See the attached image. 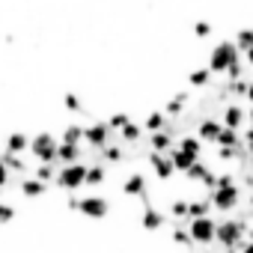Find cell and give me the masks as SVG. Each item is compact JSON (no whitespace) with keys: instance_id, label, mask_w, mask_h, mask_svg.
Masks as SVG:
<instances>
[{"instance_id":"obj_18","label":"cell","mask_w":253,"mask_h":253,"mask_svg":"<svg viewBox=\"0 0 253 253\" xmlns=\"http://www.w3.org/2000/svg\"><path fill=\"white\" fill-rule=\"evenodd\" d=\"M81 158H84L81 143H60L57 146V164H75Z\"/></svg>"},{"instance_id":"obj_25","label":"cell","mask_w":253,"mask_h":253,"mask_svg":"<svg viewBox=\"0 0 253 253\" xmlns=\"http://www.w3.org/2000/svg\"><path fill=\"white\" fill-rule=\"evenodd\" d=\"M104 179H107V167L98 161V164H86V185L84 188H98V185H104Z\"/></svg>"},{"instance_id":"obj_12","label":"cell","mask_w":253,"mask_h":253,"mask_svg":"<svg viewBox=\"0 0 253 253\" xmlns=\"http://www.w3.org/2000/svg\"><path fill=\"white\" fill-rule=\"evenodd\" d=\"M244 122H247V110H244L241 104H229V107L223 110V119H220V125H223V128L244 131Z\"/></svg>"},{"instance_id":"obj_2","label":"cell","mask_w":253,"mask_h":253,"mask_svg":"<svg viewBox=\"0 0 253 253\" xmlns=\"http://www.w3.org/2000/svg\"><path fill=\"white\" fill-rule=\"evenodd\" d=\"M54 185L66 194L72 191H81L86 185V161H75V164H60L57 167V176H54Z\"/></svg>"},{"instance_id":"obj_3","label":"cell","mask_w":253,"mask_h":253,"mask_svg":"<svg viewBox=\"0 0 253 253\" xmlns=\"http://www.w3.org/2000/svg\"><path fill=\"white\" fill-rule=\"evenodd\" d=\"M238 60H241V51L235 48V42H217V48H211V54H209V72L226 75V69Z\"/></svg>"},{"instance_id":"obj_11","label":"cell","mask_w":253,"mask_h":253,"mask_svg":"<svg viewBox=\"0 0 253 253\" xmlns=\"http://www.w3.org/2000/svg\"><path fill=\"white\" fill-rule=\"evenodd\" d=\"M220 128H223V125H220L217 116H203V119H197V131H194V134H197L203 143H214L217 134H220Z\"/></svg>"},{"instance_id":"obj_45","label":"cell","mask_w":253,"mask_h":253,"mask_svg":"<svg viewBox=\"0 0 253 253\" xmlns=\"http://www.w3.org/2000/svg\"><path fill=\"white\" fill-rule=\"evenodd\" d=\"M226 253H238V250H226Z\"/></svg>"},{"instance_id":"obj_21","label":"cell","mask_w":253,"mask_h":253,"mask_svg":"<svg viewBox=\"0 0 253 253\" xmlns=\"http://www.w3.org/2000/svg\"><path fill=\"white\" fill-rule=\"evenodd\" d=\"M140 125H143L146 134H155V131H164L167 128V116H164V110H152V113H146V119Z\"/></svg>"},{"instance_id":"obj_1","label":"cell","mask_w":253,"mask_h":253,"mask_svg":"<svg viewBox=\"0 0 253 253\" xmlns=\"http://www.w3.org/2000/svg\"><path fill=\"white\" fill-rule=\"evenodd\" d=\"M247 229H250V220L247 217H223V220H217L214 241L223 250H238V244L247 238Z\"/></svg>"},{"instance_id":"obj_30","label":"cell","mask_w":253,"mask_h":253,"mask_svg":"<svg viewBox=\"0 0 253 253\" xmlns=\"http://www.w3.org/2000/svg\"><path fill=\"white\" fill-rule=\"evenodd\" d=\"M235 48H238L241 54L253 48V27H241V30L235 33Z\"/></svg>"},{"instance_id":"obj_23","label":"cell","mask_w":253,"mask_h":253,"mask_svg":"<svg viewBox=\"0 0 253 253\" xmlns=\"http://www.w3.org/2000/svg\"><path fill=\"white\" fill-rule=\"evenodd\" d=\"M203 214H211V200H209V194L188 200V220H191V217H203Z\"/></svg>"},{"instance_id":"obj_17","label":"cell","mask_w":253,"mask_h":253,"mask_svg":"<svg viewBox=\"0 0 253 253\" xmlns=\"http://www.w3.org/2000/svg\"><path fill=\"white\" fill-rule=\"evenodd\" d=\"M173 143H176V137L164 128V131H155V134H149V152H170L173 149Z\"/></svg>"},{"instance_id":"obj_34","label":"cell","mask_w":253,"mask_h":253,"mask_svg":"<svg viewBox=\"0 0 253 253\" xmlns=\"http://www.w3.org/2000/svg\"><path fill=\"white\" fill-rule=\"evenodd\" d=\"M170 241L179 244V247H188V244H191V235H188L185 226H173V229H170Z\"/></svg>"},{"instance_id":"obj_16","label":"cell","mask_w":253,"mask_h":253,"mask_svg":"<svg viewBox=\"0 0 253 253\" xmlns=\"http://www.w3.org/2000/svg\"><path fill=\"white\" fill-rule=\"evenodd\" d=\"M167 155H170V161H173V170H176V173H188V170L194 167V161H200V158H194V155L182 152L176 143H173V149H170Z\"/></svg>"},{"instance_id":"obj_32","label":"cell","mask_w":253,"mask_h":253,"mask_svg":"<svg viewBox=\"0 0 253 253\" xmlns=\"http://www.w3.org/2000/svg\"><path fill=\"white\" fill-rule=\"evenodd\" d=\"M128 122H131V116L122 110V113H113V116L107 119V128H110V131L116 134V131H122V128H125V125H128Z\"/></svg>"},{"instance_id":"obj_31","label":"cell","mask_w":253,"mask_h":253,"mask_svg":"<svg viewBox=\"0 0 253 253\" xmlns=\"http://www.w3.org/2000/svg\"><path fill=\"white\" fill-rule=\"evenodd\" d=\"M167 214L173 220H188V200H173L170 209H167Z\"/></svg>"},{"instance_id":"obj_24","label":"cell","mask_w":253,"mask_h":253,"mask_svg":"<svg viewBox=\"0 0 253 253\" xmlns=\"http://www.w3.org/2000/svg\"><path fill=\"white\" fill-rule=\"evenodd\" d=\"M119 134V140H122V146H134V143H140V137H143V125H137V122H128L122 131H116Z\"/></svg>"},{"instance_id":"obj_5","label":"cell","mask_w":253,"mask_h":253,"mask_svg":"<svg viewBox=\"0 0 253 253\" xmlns=\"http://www.w3.org/2000/svg\"><path fill=\"white\" fill-rule=\"evenodd\" d=\"M209 200H211V209L217 211H235L241 206V185L232 182V185H220V188H211L206 191Z\"/></svg>"},{"instance_id":"obj_41","label":"cell","mask_w":253,"mask_h":253,"mask_svg":"<svg viewBox=\"0 0 253 253\" xmlns=\"http://www.w3.org/2000/svg\"><path fill=\"white\" fill-rule=\"evenodd\" d=\"M244 98H247V101L253 104V78H250V86H247V95H244Z\"/></svg>"},{"instance_id":"obj_15","label":"cell","mask_w":253,"mask_h":253,"mask_svg":"<svg viewBox=\"0 0 253 253\" xmlns=\"http://www.w3.org/2000/svg\"><path fill=\"white\" fill-rule=\"evenodd\" d=\"M140 223H143V229L155 232V229H161V226L167 223V214H164L161 209H155V206H146V209H143V217H140Z\"/></svg>"},{"instance_id":"obj_35","label":"cell","mask_w":253,"mask_h":253,"mask_svg":"<svg viewBox=\"0 0 253 253\" xmlns=\"http://www.w3.org/2000/svg\"><path fill=\"white\" fill-rule=\"evenodd\" d=\"M191 30H194V36H197V39H206V36L211 33V24H209V21H194V27H191Z\"/></svg>"},{"instance_id":"obj_4","label":"cell","mask_w":253,"mask_h":253,"mask_svg":"<svg viewBox=\"0 0 253 253\" xmlns=\"http://www.w3.org/2000/svg\"><path fill=\"white\" fill-rule=\"evenodd\" d=\"M69 209L84 214V217H92V220H101L107 211H110V203L98 194H89V197H69Z\"/></svg>"},{"instance_id":"obj_19","label":"cell","mask_w":253,"mask_h":253,"mask_svg":"<svg viewBox=\"0 0 253 253\" xmlns=\"http://www.w3.org/2000/svg\"><path fill=\"white\" fill-rule=\"evenodd\" d=\"M3 149H6V152H12V155H27V149H30V137H27V134H21V131H15V134H9V137H6Z\"/></svg>"},{"instance_id":"obj_8","label":"cell","mask_w":253,"mask_h":253,"mask_svg":"<svg viewBox=\"0 0 253 253\" xmlns=\"http://www.w3.org/2000/svg\"><path fill=\"white\" fill-rule=\"evenodd\" d=\"M113 137V131L107 128V122H89V125H84V143H89V149H101V146H107V143H113L110 140Z\"/></svg>"},{"instance_id":"obj_36","label":"cell","mask_w":253,"mask_h":253,"mask_svg":"<svg viewBox=\"0 0 253 253\" xmlns=\"http://www.w3.org/2000/svg\"><path fill=\"white\" fill-rule=\"evenodd\" d=\"M63 104H66V110H72V113H81V110H84V104H81V98H78L75 92H69Z\"/></svg>"},{"instance_id":"obj_6","label":"cell","mask_w":253,"mask_h":253,"mask_svg":"<svg viewBox=\"0 0 253 253\" xmlns=\"http://www.w3.org/2000/svg\"><path fill=\"white\" fill-rule=\"evenodd\" d=\"M57 146H60V140L51 134V131H42V134H36V137H30V155L39 161V164H57Z\"/></svg>"},{"instance_id":"obj_22","label":"cell","mask_w":253,"mask_h":253,"mask_svg":"<svg viewBox=\"0 0 253 253\" xmlns=\"http://www.w3.org/2000/svg\"><path fill=\"white\" fill-rule=\"evenodd\" d=\"M176 146H179L182 152L194 155V158H200V155H203V140H200L197 134H182V137H176Z\"/></svg>"},{"instance_id":"obj_33","label":"cell","mask_w":253,"mask_h":253,"mask_svg":"<svg viewBox=\"0 0 253 253\" xmlns=\"http://www.w3.org/2000/svg\"><path fill=\"white\" fill-rule=\"evenodd\" d=\"M33 176H36L39 182H45V185H48V182H54V176H57V164H39Z\"/></svg>"},{"instance_id":"obj_29","label":"cell","mask_w":253,"mask_h":253,"mask_svg":"<svg viewBox=\"0 0 253 253\" xmlns=\"http://www.w3.org/2000/svg\"><path fill=\"white\" fill-rule=\"evenodd\" d=\"M211 78H214V75L209 72V66H203V69H194V72L188 75V84H191V86H209Z\"/></svg>"},{"instance_id":"obj_37","label":"cell","mask_w":253,"mask_h":253,"mask_svg":"<svg viewBox=\"0 0 253 253\" xmlns=\"http://www.w3.org/2000/svg\"><path fill=\"white\" fill-rule=\"evenodd\" d=\"M15 217V209L9 206V203H0V226H3V223H9Z\"/></svg>"},{"instance_id":"obj_28","label":"cell","mask_w":253,"mask_h":253,"mask_svg":"<svg viewBox=\"0 0 253 253\" xmlns=\"http://www.w3.org/2000/svg\"><path fill=\"white\" fill-rule=\"evenodd\" d=\"M81 140H84V125L69 122L66 128H63V140H60V143H81Z\"/></svg>"},{"instance_id":"obj_10","label":"cell","mask_w":253,"mask_h":253,"mask_svg":"<svg viewBox=\"0 0 253 253\" xmlns=\"http://www.w3.org/2000/svg\"><path fill=\"white\" fill-rule=\"evenodd\" d=\"M146 158H149V167H152V173H155L161 182H167V179H173V176H176V170H173V161H170V155H167V152H149Z\"/></svg>"},{"instance_id":"obj_39","label":"cell","mask_w":253,"mask_h":253,"mask_svg":"<svg viewBox=\"0 0 253 253\" xmlns=\"http://www.w3.org/2000/svg\"><path fill=\"white\" fill-rule=\"evenodd\" d=\"M238 253H253V238H244V241L238 244Z\"/></svg>"},{"instance_id":"obj_7","label":"cell","mask_w":253,"mask_h":253,"mask_svg":"<svg viewBox=\"0 0 253 253\" xmlns=\"http://www.w3.org/2000/svg\"><path fill=\"white\" fill-rule=\"evenodd\" d=\"M185 229H188V235H191V244H214V229H217V220H214L211 214L191 217Z\"/></svg>"},{"instance_id":"obj_40","label":"cell","mask_w":253,"mask_h":253,"mask_svg":"<svg viewBox=\"0 0 253 253\" xmlns=\"http://www.w3.org/2000/svg\"><path fill=\"white\" fill-rule=\"evenodd\" d=\"M6 182H9V170L3 167V161H0V188H6Z\"/></svg>"},{"instance_id":"obj_44","label":"cell","mask_w":253,"mask_h":253,"mask_svg":"<svg viewBox=\"0 0 253 253\" xmlns=\"http://www.w3.org/2000/svg\"><path fill=\"white\" fill-rule=\"evenodd\" d=\"M250 209H253V191H250Z\"/></svg>"},{"instance_id":"obj_27","label":"cell","mask_w":253,"mask_h":253,"mask_svg":"<svg viewBox=\"0 0 253 253\" xmlns=\"http://www.w3.org/2000/svg\"><path fill=\"white\" fill-rule=\"evenodd\" d=\"M3 167L12 170V173H27V161H24V155H12V152H6V149H3Z\"/></svg>"},{"instance_id":"obj_38","label":"cell","mask_w":253,"mask_h":253,"mask_svg":"<svg viewBox=\"0 0 253 253\" xmlns=\"http://www.w3.org/2000/svg\"><path fill=\"white\" fill-rule=\"evenodd\" d=\"M241 143H244V149L253 155V128H244V131H241Z\"/></svg>"},{"instance_id":"obj_43","label":"cell","mask_w":253,"mask_h":253,"mask_svg":"<svg viewBox=\"0 0 253 253\" xmlns=\"http://www.w3.org/2000/svg\"><path fill=\"white\" fill-rule=\"evenodd\" d=\"M247 122H250V128H253V104H250V110H247Z\"/></svg>"},{"instance_id":"obj_42","label":"cell","mask_w":253,"mask_h":253,"mask_svg":"<svg viewBox=\"0 0 253 253\" xmlns=\"http://www.w3.org/2000/svg\"><path fill=\"white\" fill-rule=\"evenodd\" d=\"M244 60H247V66H253V48H250V51H244Z\"/></svg>"},{"instance_id":"obj_14","label":"cell","mask_w":253,"mask_h":253,"mask_svg":"<svg viewBox=\"0 0 253 253\" xmlns=\"http://www.w3.org/2000/svg\"><path fill=\"white\" fill-rule=\"evenodd\" d=\"M188 98H191V92H176L173 98H167V104H164V116L167 119H179L182 113H185V104H188Z\"/></svg>"},{"instance_id":"obj_26","label":"cell","mask_w":253,"mask_h":253,"mask_svg":"<svg viewBox=\"0 0 253 253\" xmlns=\"http://www.w3.org/2000/svg\"><path fill=\"white\" fill-rule=\"evenodd\" d=\"M214 146H241V131H235V128H220Z\"/></svg>"},{"instance_id":"obj_13","label":"cell","mask_w":253,"mask_h":253,"mask_svg":"<svg viewBox=\"0 0 253 253\" xmlns=\"http://www.w3.org/2000/svg\"><path fill=\"white\" fill-rule=\"evenodd\" d=\"M146 191H149V182H146L143 173H128L122 179V194L125 197H143Z\"/></svg>"},{"instance_id":"obj_20","label":"cell","mask_w":253,"mask_h":253,"mask_svg":"<svg viewBox=\"0 0 253 253\" xmlns=\"http://www.w3.org/2000/svg\"><path fill=\"white\" fill-rule=\"evenodd\" d=\"M18 191H21V194H24L27 200H36V197H42V194L48 191V185H45V182H39L36 176H27V179H21Z\"/></svg>"},{"instance_id":"obj_9","label":"cell","mask_w":253,"mask_h":253,"mask_svg":"<svg viewBox=\"0 0 253 253\" xmlns=\"http://www.w3.org/2000/svg\"><path fill=\"white\" fill-rule=\"evenodd\" d=\"M185 179H188V182H200L206 191H211V188H214V179H217V173H214V170H211L206 161H194V167L185 173Z\"/></svg>"}]
</instances>
